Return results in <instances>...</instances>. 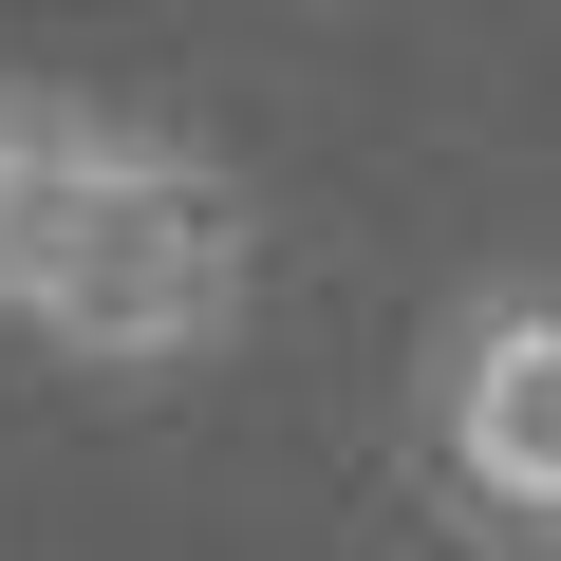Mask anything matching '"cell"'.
<instances>
[{
  "label": "cell",
  "mask_w": 561,
  "mask_h": 561,
  "mask_svg": "<svg viewBox=\"0 0 561 561\" xmlns=\"http://www.w3.org/2000/svg\"><path fill=\"white\" fill-rule=\"evenodd\" d=\"M262 300V187L206 131L0 76V337L76 375H206Z\"/></svg>",
  "instance_id": "cell-1"
},
{
  "label": "cell",
  "mask_w": 561,
  "mask_h": 561,
  "mask_svg": "<svg viewBox=\"0 0 561 561\" xmlns=\"http://www.w3.org/2000/svg\"><path fill=\"white\" fill-rule=\"evenodd\" d=\"M412 449H431V486L486 542H561V280H486V300L431 337Z\"/></svg>",
  "instance_id": "cell-2"
}]
</instances>
